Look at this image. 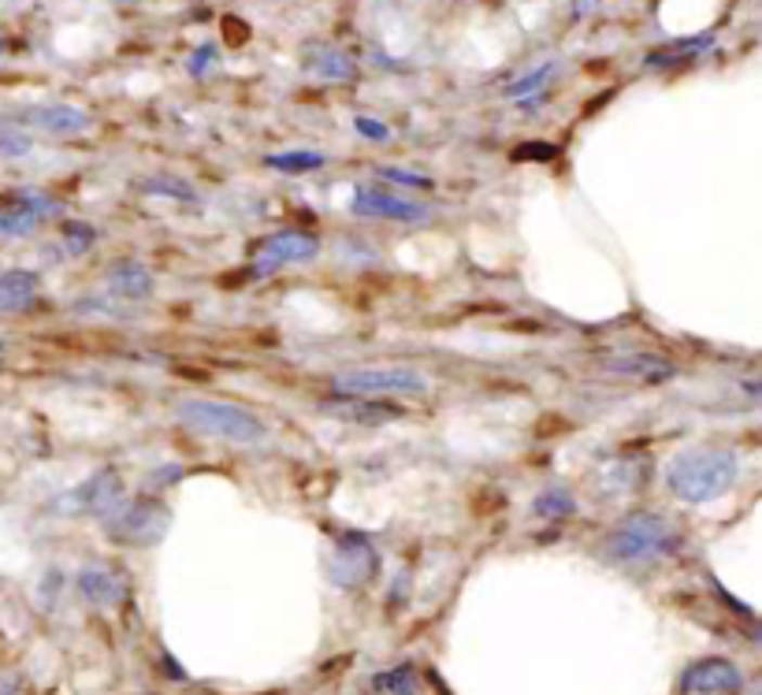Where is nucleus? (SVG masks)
Instances as JSON below:
<instances>
[{"label":"nucleus","instance_id":"obj_17","mask_svg":"<svg viewBox=\"0 0 762 695\" xmlns=\"http://www.w3.org/2000/svg\"><path fill=\"white\" fill-rule=\"evenodd\" d=\"M38 272H27V268H8L0 272V312H20L30 309L34 298H38Z\"/></svg>","mask_w":762,"mask_h":695},{"label":"nucleus","instance_id":"obj_8","mask_svg":"<svg viewBox=\"0 0 762 695\" xmlns=\"http://www.w3.org/2000/svg\"><path fill=\"white\" fill-rule=\"evenodd\" d=\"M320 254V242L306 231H280L268 234L254 249V275H275L290 265H309Z\"/></svg>","mask_w":762,"mask_h":695},{"label":"nucleus","instance_id":"obj_26","mask_svg":"<svg viewBox=\"0 0 762 695\" xmlns=\"http://www.w3.org/2000/svg\"><path fill=\"white\" fill-rule=\"evenodd\" d=\"M60 239H64L67 254L82 257L86 249H93V242H98V228H90V223H82V220H67L64 228H60Z\"/></svg>","mask_w":762,"mask_h":695},{"label":"nucleus","instance_id":"obj_34","mask_svg":"<svg viewBox=\"0 0 762 695\" xmlns=\"http://www.w3.org/2000/svg\"><path fill=\"white\" fill-rule=\"evenodd\" d=\"M4 361H8V343H4V335H0V369H4Z\"/></svg>","mask_w":762,"mask_h":695},{"label":"nucleus","instance_id":"obj_24","mask_svg":"<svg viewBox=\"0 0 762 695\" xmlns=\"http://www.w3.org/2000/svg\"><path fill=\"white\" fill-rule=\"evenodd\" d=\"M8 202L23 205L27 213L38 216L41 223H46V220H56V216H64V205H60L53 194H46V190H12V194H8Z\"/></svg>","mask_w":762,"mask_h":695},{"label":"nucleus","instance_id":"obj_32","mask_svg":"<svg viewBox=\"0 0 762 695\" xmlns=\"http://www.w3.org/2000/svg\"><path fill=\"white\" fill-rule=\"evenodd\" d=\"M20 692V681L15 677H0V695H15Z\"/></svg>","mask_w":762,"mask_h":695},{"label":"nucleus","instance_id":"obj_14","mask_svg":"<svg viewBox=\"0 0 762 695\" xmlns=\"http://www.w3.org/2000/svg\"><path fill=\"white\" fill-rule=\"evenodd\" d=\"M105 294L124 306H138V301L157 294V275L142 265V260H119L105 272Z\"/></svg>","mask_w":762,"mask_h":695},{"label":"nucleus","instance_id":"obj_22","mask_svg":"<svg viewBox=\"0 0 762 695\" xmlns=\"http://www.w3.org/2000/svg\"><path fill=\"white\" fill-rule=\"evenodd\" d=\"M532 514L540 520H566L577 514V499L569 488H551L532 499Z\"/></svg>","mask_w":762,"mask_h":695},{"label":"nucleus","instance_id":"obj_2","mask_svg":"<svg viewBox=\"0 0 762 695\" xmlns=\"http://www.w3.org/2000/svg\"><path fill=\"white\" fill-rule=\"evenodd\" d=\"M740 476V458L725 447H692L681 450L670 465H666V488L673 499L688 502V506H703V502L722 499L725 491Z\"/></svg>","mask_w":762,"mask_h":695},{"label":"nucleus","instance_id":"obj_13","mask_svg":"<svg viewBox=\"0 0 762 695\" xmlns=\"http://www.w3.org/2000/svg\"><path fill=\"white\" fill-rule=\"evenodd\" d=\"M20 124H27L34 130H46V134H82V130L93 127V116L79 104H64V101H53V104H30V108H23Z\"/></svg>","mask_w":762,"mask_h":695},{"label":"nucleus","instance_id":"obj_30","mask_svg":"<svg viewBox=\"0 0 762 695\" xmlns=\"http://www.w3.org/2000/svg\"><path fill=\"white\" fill-rule=\"evenodd\" d=\"M353 130H358L361 138H369V142H391V127H387L384 119L358 116V119H353Z\"/></svg>","mask_w":762,"mask_h":695},{"label":"nucleus","instance_id":"obj_27","mask_svg":"<svg viewBox=\"0 0 762 695\" xmlns=\"http://www.w3.org/2000/svg\"><path fill=\"white\" fill-rule=\"evenodd\" d=\"M30 153H34V138L27 130L0 124V156H4V160H20V156H30Z\"/></svg>","mask_w":762,"mask_h":695},{"label":"nucleus","instance_id":"obj_35","mask_svg":"<svg viewBox=\"0 0 762 695\" xmlns=\"http://www.w3.org/2000/svg\"><path fill=\"white\" fill-rule=\"evenodd\" d=\"M751 695H762V673L755 677V684H751Z\"/></svg>","mask_w":762,"mask_h":695},{"label":"nucleus","instance_id":"obj_5","mask_svg":"<svg viewBox=\"0 0 762 695\" xmlns=\"http://www.w3.org/2000/svg\"><path fill=\"white\" fill-rule=\"evenodd\" d=\"M335 395H369V398H421L428 390V376L417 369H350L332 379Z\"/></svg>","mask_w":762,"mask_h":695},{"label":"nucleus","instance_id":"obj_18","mask_svg":"<svg viewBox=\"0 0 762 695\" xmlns=\"http://www.w3.org/2000/svg\"><path fill=\"white\" fill-rule=\"evenodd\" d=\"M714 49V34H696V38H681V41H670L662 49H651L644 56V67H681V64H692L699 60L703 52Z\"/></svg>","mask_w":762,"mask_h":695},{"label":"nucleus","instance_id":"obj_21","mask_svg":"<svg viewBox=\"0 0 762 695\" xmlns=\"http://www.w3.org/2000/svg\"><path fill=\"white\" fill-rule=\"evenodd\" d=\"M138 190L150 197H164V202H183V205H197V190L190 186L186 179H176V176H153V179H142Z\"/></svg>","mask_w":762,"mask_h":695},{"label":"nucleus","instance_id":"obj_9","mask_svg":"<svg viewBox=\"0 0 762 695\" xmlns=\"http://www.w3.org/2000/svg\"><path fill=\"white\" fill-rule=\"evenodd\" d=\"M353 216H372V220H395V223H428L431 208L413 197H398L391 190H358L350 197Z\"/></svg>","mask_w":762,"mask_h":695},{"label":"nucleus","instance_id":"obj_28","mask_svg":"<svg viewBox=\"0 0 762 695\" xmlns=\"http://www.w3.org/2000/svg\"><path fill=\"white\" fill-rule=\"evenodd\" d=\"M379 179L395 182V186H410V190H431V186H436L431 176H424V171H405V168H395V164L379 168Z\"/></svg>","mask_w":762,"mask_h":695},{"label":"nucleus","instance_id":"obj_15","mask_svg":"<svg viewBox=\"0 0 762 695\" xmlns=\"http://www.w3.org/2000/svg\"><path fill=\"white\" fill-rule=\"evenodd\" d=\"M301 72L317 82H353L358 78V64H353L350 52L335 49V46H306L301 52Z\"/></svg>","mask_w":762,"mask_h":695},{"label":"nucleus","instance_id":"obj_29","mask_svg":"<svg viewBox=\"0 0 762 695\" xmlns=\"http://www.w3.org/2000/svg\"><path fill=\"white\" fill-rule=\"evenodd\" d=\"M216 67H220V49L216 46H197L186 60L190 78H205V75H212Z\"/></svg>","mask_w":762,"mask_h":695},{"label":"nucleus","instance_id":"obj_4","mask_svg":"<svg viewBox=\"0 0 762 695\" xmlns=\"http://www.w3.org/2000/svg\"><path fill=\"white\" fill-rule=\"evenodd\" d=\"M105 536L119 546H157L171 528V510L160 499H124L101 520Z\"/></svg>","mask_w":762,"mask_h":695},{"label":"nucleus","instance_id":"obj_20","mask_svg":"<svg viewBox=\"0 0 762 695\" xmlns=\"http://www.w3.org/2000/svg\"><path fill=\"white\" fill-rule=\"evenodd\" d=\"M327 156L317 150H287V153H268L264 168L280 171V176H309V171L324 168Z\"/></svg>","mask_w":762,"mask_h":695},{"label":"nucleus","instance_id":"obj_6","mask_svg":"<svg viewBox=\"0 0 762 695\" xmlns=\"http://www.w3.org/2000/svg\"><path fill=\"white\" fill-rule=\"evenodd\" d=\"M124 499H127L124 476L105 465V468H98V473L86 476L82 484H75L72 491L60 494V499L53 502V510L64 517H101L105 520Z\"/></svg>","mask_w":762,"mask_h":695},{"label":"nucleus","instance_id":"obj_10","mask_svg":"<svg viewBox=\"0 0 762 695\" xmlns=\"http://www.w3.org/2000/svg\"><path fill=\"white\" fill-rule=\"evenodd\" d=\"M320 413L335 416L343 424H369V428H384V424H395L405 416L402 406H391L387 398H369V395H335L327 402H320Z\"/></svg>","mask_w":762,"mask_h":695},{"label":"nucleus","instance_id":"obj_11","mask_svg":"<svg viewBox=\"0 0 762 695\" xmlns=\"http://www.w3.org/2000/svg\"><path fill=\"white\" fill-rule=\"evenodd\" d=\"M599 369L614 379H640V384H670L677 376V364L662 353L647 350H629V353H610L599 361Z\"/></svg>","mask_w":762,"mask_h":695},{"label":"nucleus","instance_id":"obj_25","mask_svg":"<svg viewBox=\"0 0 762 695\" xmlns=\"http://www.w3.org/2000/svg\"><path fill=\"white\" fill-rule=\"evenodd\" d=\"M376 692L384 695H417V670L413 666H395V670L376 677Z\"/></svg>","mask_w":762,"mask_h":695},{"label":"nucleus","instance_id":"obj_23","mask_svg":"<svg viewBox=\"0 0 762 695\" xmlns=\"http://www.w3.org/2000/svg\"><path fill=\"white\" fill-rule=\"evenodd\" d=\"M38 216L27 213L23 205H15V202H4L0 205V234L4 239H30L34 231H38Z\"/></svg>","mask_w":762,"mask_h":695},{"label":"nucleus","instance_id":"obj_12","mask_svg":"<svg viewBox=\"0 0 762 695\" xmlns=\"http://www.w3.org/2000/svg\"><path fill=\"white\" fill-rule=\"evenodd\" d=\"M744 688V673L729 658H699L681 677V692L688 695H733Z\"/></svg>","mask_w":762,"mask_h":695},{"label":"nucleus","instance_id":"obj_33","mask_svg":"<svg viewBox=\"0 0 762 695\" xmlns=\"http://www.w3.org/2000/svg\"><path fill=\"white\" fill-rule=\"evenodd\" d=\"M744 390H748L751 398H762V379H748V384H744Z\"/></svg>","mask_w":762,"mask_h":695},{"label":"nucleus","instance_id":"obj_7","mask_svg":"<svg viewBox=\"0 0 762 695\" xmlns=\"http://www.w3.org/2000/svg\"><path fill=\"white\" fill-rule=\"evenodd\" d=\"M379 572V554L365 532H343L327 554V577L343 592H358Z\"/></svg>","mask_w":762,"mask_h":695},{"label":"nucleus","instance_id":"obj_36","mask_svg":"<svg viewBox=\"0 0 762 695\" xmlns=\"http://www.w3.org/2000/svg\"><path fill=\"white\" fill-rule=\"evenodd\" d=\"M4 52H8V41H4V38H0V56H4Z\"/></svg>","mask_w":762,"mask_h":695},{"label":"nucleus","instance_id":"obj_31","mask_svg":"<svg viewBox=\"0 0 762 695\" xmlns=\"http://www.w3.org/2000/svg\"><path fill=\"white\" fill-rule=\"evenodd\" d=\"M595 4H599V0H573V15L577 20H584L587 12H595Z\"/></svg>","mask_w":762,"mask_h":695},{"label":"nucleus","instance_id":"obj_1","mask_svg":"<svg viewBox=\"0 0 762 695\" xmlns=\"http://www.w3.org/2000/svg\"><path fill=\"white\" fill-rule=\"evenodd\" d=\"M684 536L655 510H636V514L621 517L599 543V558L610 566H651L681 554Z\"/></svg>","mask_w":762,"mask_h":695},{"label":"nucleus","instance_id":"obj_19","mask_svg":"<svg viewBox=\"0 0 762 695\" xmlns=\"http://www.w3.org/2000/svg\"><path fill=\"white\" fill-rule=\"evenodd\" d=\"M558 72H561L558 60H543L540 67H532V72H525L521 78H514L502 93H506L509 101H525V98H535V93H547Z\"/></svg>","mask_w":762,"mask_h":695},{"label":"nucleus","instance_id":"obj_16","mask_svg":"<svg viewBox=\"0 0 762 695\" xmlns=\"http://www.w3.org/2000/svg\"><path fill=\"white\" fill-rule=\"evenodd\" d=\"M75 588L86 603L101 606V610H112L127 599V580L108 566H82L79 577H75Z\"/></svg>","mask_w":762,"mask_h":695},{"label":"nucleus","instance_id":"obj_3","mask_svg":"<svg viewBox=\"0 0 762 695\" xmlns=\"http://www.w3.org/2000/svg\"><path fill=\"white\" fill-rule=\"evenodd\" d=\"M176 421L190 432L223 442H261L268 436V424L254 410L238 402H220V398H183L176 406Z\"/></svg>","mask_w":762,"mask_h":695}]
</instances>
